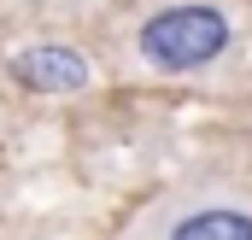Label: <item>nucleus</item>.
<instances>
[{"label": "nucleus", "instance_id": "f257e3e1", "mask_svg": "<svg viewBox=\"0 0 252 240\" xmlns=\"http://www.w3.org/2000/svg\"><path fill=\"white\" fill-rule=\"evenodd\" d=\"M229 41H235L229 12L205 0H176L135 30V47L153 70H205L229 53Z\"/></svg>", "mask_w": 252, "mask_h": 240}, {"label": "nucleus", "instance_id": "f03ea898", "mask_svg": "<svg viewBox=\"0 0 252 240\" xmlns=\"http://www.w3.org/2000/svg\"><path fill=\"white\" fill-rule=\"evenodd\" d=\"M153 240H252V211L235 199H188L153 211Z\"/></svg>", "mask_w": 252, "mask_h": 240}, {"label": "nucleus", "instance_id": "7ed1b4c3", "mask_svg": "<svg viewBox=\"0 0 252 240\" xmlns=\"http://www.w3.org/2000/svg\"><path fill=\"white\" fill-rule=\"evenodd\" d=\"M12 76L30 88V94H82L94 82L88 59L76 47H59V41H41V47H24L12 53Z\"/></svg>", "mask_w": 252, "mask_h": 240}]
</instances>
